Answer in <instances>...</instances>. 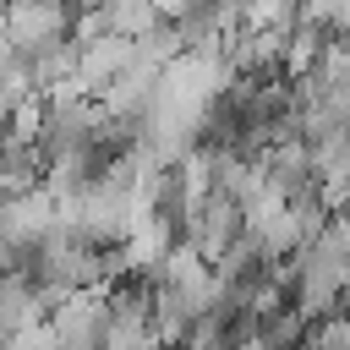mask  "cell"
Returning a JSON list of instances; mask_svg holds the SVG:
<instances>
[{
  "label": "cell",
  "mask_w": 350,
  "mask_h": 350,
  "mask_svg": "<svg viewBox=\"0 0 350 350\" xmlns=\"http://www.w3.org/2000/svg\"><path fill=\"white\" fill-rule=\"evenodd\" d=\"M71 22H77V0H5L0 33L11 38L16 55H33L71 38Z\"/></svg>",
  "instance_id": "obj_1"
},
{
  "label": "cell",
  "mask_w": 350,
  "mask_h": 350,
  "mask_svg": "<svg viewBox=\"0 0 350 350\" xmlns=\"http://www.w3.org/2000/svg\"><path fill=\"white\" fill-rule=\"evenodd\" d=\"M246 235V213H241V202L230 197V191H208L197 208H191V219H186V246L197 252V257H208V262H219L235 241Z\"/></svg>",
  "instance_id": "obj_2"
},
{
  "label": "cell",
  "mask_w": 350,
  "mask_h": 350,
  "mask_svg": "<svg viewBox=\"0 0 350 350\" xmlns=\"http://www.w3.org/2000/svg\"><path fill=\"white\" fill-rule=\"evenodd\" d=\"M5 350H60V334H55L49 317H33V323H22V328L5 339Z\"/></svg>",
  "instance_id": "obj_6"
},
{
  "label": "cell",
  "mask_w": 350,
  "mask_h": 350,
  "mask_svg": "<svg viewBox=\"0 0 350 350\" xmlns=\"http://www.w3.org/2000/svg\"><path fill=\"white\" fill-rule=\"evenodd\" d=\"M137 66V38H120V33H104V38H93V44H82V66H77V77H82V88L98 98L120 71H131Z\"/></svg>",
  "instance_id": "obj_4"
},
{
  "label": "cell",
  "mask_w": 350,
  "mask_h": 350,
  "mask_svg": "<svg viewBox=\"0 0 350 350\" xmlns=\"http://www.w3.org/2000/svg\"><path fill=\"white\" fill-rule=\"evenodd\" d=\"M55 334H60V350H104V334H109V290H71L55 312H49Z\"/></svg>",
  "instance_id": "obj_3"
},
{
  "label": "cell",
  "mask_w": 350,
  "mask_h": 350,
  "mask_svg": "<svg viewBox=\"0 0 350 350\" xmlns=\"http://www.w3.org/2000/svg\"><path fill=\"white\" fill-rule=\"evenodd\" d=\"M98 5H104L109 33H120V38H148V33L164 22L159 0H98Z\"/></svg>",
  "instance_id": "obj_5"
}]
</instances>
